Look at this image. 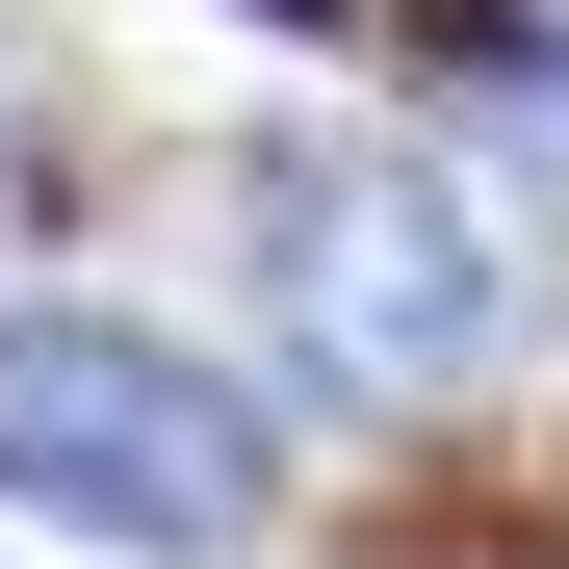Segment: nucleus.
Listing matches in <instances>:
<instances>
[{"mask_svg":"<svg viewBox=\"0 0 569 569\" xmlns=\"http://www.w3.org/2000/svg\"><path fill=\"white\" fill-rule=\"evenodd\" d=\"M0 492H78L130 543H208L233 518V415L156 389V362H104V337H27V362H0Z\"/></svg>","mask_w":569,"mask_h":569,"instance_id":"f257e3e1","label":"nucleus"}]
</instances>
